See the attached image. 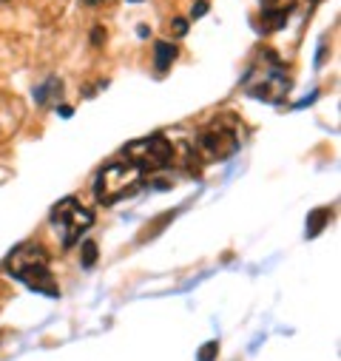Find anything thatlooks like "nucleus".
Returning <instances> with one entry per match:
<instances>
[{"instance_id": "f257e3e1", "label": "nucleus", "mask_w": 341, "mask_h": 361, "mask_svg": "<svg viewBox=\"0 0 341 361\" xmlns=\"http://www.w3.org/2000/svg\"><path fill=\"white\" fill-rule=\"evenodd\" d=\"M6 270L28 290L43 293L49 299L60 296V287L49 267V253L40 245H20L17 251H12V256L6 259Z\"/></svg>"}, {"instance_id": "f03ea898", "label": "nucleus", "mask_w": 341, "mask_h": 361, "mask_svg": "<svg viewBox=\"0 0 341 361\" xmlns=\"http://www.w3.org/2000/svg\"><path fill=\"white\" fill-rule=\"evenodd\" d=\"M142 185H145V174L134 162L119 160V162L106 165L97 174V179H94V196H97L100 205L111 208V205H117L122 199L134 196Z\"/></svg>"}, {"instance_id": "7ed1b4c3", "label": "nucleus", "mask_w": 341, "mask_h": 361, "mask_svg": "<svg viewBox=\"0 0 341 361\" xmlns=\"http://www.w3.org/2000/svg\"><path fill=\"white\" fill-rule=\"evenodd\" d=\"M94 225V210H88L77 196L60 199L51 210V228L60 236V245L66 251L80 242V236Z\"/></svg>"}, {"instance_id": "20e7f679", "label": "nucleus", "mask_w": 341, "mask_h": 361, "mask_svg": "<svg viewBox=\"0 0 341 361\" xmlns=\"http://www.w3.org/2000/svg\"><path fill=\"white\" fill-rule=\"evenodd\" d=\"M174 142L165 134H151L142 140H134L126 145V160L134 162L142 174H153V171H165L174 165Z\"/></svg>"}, {"instance_id": "39448f33", "label": "nucleus", "mask_w": 341, "mask_h": 361, "mask_svg": "<svg viewBox=\"0 0 341 361\" xmlns=\"http://www.w3.org/2000/svg\"><path fill=\"white\" fill-rule=\"evenodd\" d=\"M197 148L208 162H225L239 151V134H236V128L225 126L222 119H216V123H210L208 128L199 131Z\"/></svg>"}, {"instance_id": "423d86ee", "label": "nucleus", "mask_w": 341, "mask_h": 361, "mask_svg": "<svg viewBox=\"0 0 341 361\" xmlns=\"http://www.w3.org/2000/svg\"><path fill=\"white\" fill-rule=\"evenodd\" d=\"M251 74H259V83H247V92L253 97H259L265 103H278L288 94L290 77H285V66L278 63V60H273V66H267L265 72L251 69Z\"/></svg>"}, {"instance_id": "0eeeda50", "label": "nucleus", "mask_w": 341, "mask_h": 361, "mask_svg": "<svg viewBox=\"0 0 341 361\" xmlns=\"http://www.w3.org/2000/svg\"><path fill=\"white\" fill-rule=\"evenodd\" d=\"M176 54H179V46H174L168 40H157V46H153V66H157V72H168Z\"/></svg>"}, {"instance_id": "6e6552de", "label": "nucleus", "mask_w": 341, "mask_h": 361, "mask_svg": "<svg viewBox=\"0 0 341 361\" xmlns=\"http://www.w3.org/2000/svg\"><path fill=\"white\" fill-rule=\"evenodd\" d=\"M330 217H333V214H330V208H316L313 214L307 217V236H310V239H313V236H319V233L327 228Z\"/></svg>"}, {"instance_id": "1a4fd4ad", "label": "nucleus", "mask_w": 341, "mask_h": 361, "mask_svg": "<svg viewBox=\"0 0 341 361\" xmlns=\"http://www.w3.org/2000/svg\"><path fill=\"white\" fill-rule=\"evenodd\" d=\"M83 267H94V262H97V245L94 242H83Z\"/></svg>"}, {"instance_id": "9d476101", "label": "nucleus", "mask_w": 341, "mask_h": 361, "mask_svg": "<svg viewBox=\"0 0 341 361\" xmlns=\"http://www.w3.org/2000/svg\"><path fill=\"white\" fill-rule=\"evenodd\" d=\"M216 353H219V344H216V342H208V344L199 350L197 361H213V358H216Z\"/></svg>"}, {"instance_id": "9b49d317", "label": "nucleus", "mask_w": 341, "mask_h": 361, "mask_svg": "<svg viewBox=\"0 0 341 361\" xmlns=\"http://www.w3.org/2000/svg\"><path fill=\"white\" fill-rule=\"evenodd\" d=\"M174 32H176V37H185V35H188V20H185V17H174Z\"/></svg>"}, {"instance_id": "f8f14e48", "label": "nucleus", "mask_w": 341, "mask_h": 361, "mask_svg": "<svg viewBox=\"0 0 341 361\" xmlns=\"http://www.w3.org/2000/svg\"><path fill=\"white\" fill-rule=\"evenodd\" d=\"M202 15H208V0H197L191 9V17H202Z\"/></svg>"}, {"instance_id": "ddd939ff", "label": "nucleus", "mask_w": 341, "mask_h": 361, "mask_svg": "<svg viewBox=\"0 0 341 361\" xmlns=\"http://www.w3.org/2000/svg\"><path fill=\"white\" fill-rule=\"evenodd\" d=\"M60 117H72V108L69 106H60Z\"/></svg>"}, {"instance_id": "4468645a", "label": "nucleus", "mask_w": 341, "mask_h": 361, "mask_svg": "<svg viewBox=\"0 0 341 361\" xmlns=\"http://www.w3.org/2000/svg\"><path fill=\"white\" fill-rule=\"evenodd\" d=\"M97 3H103V0H85V6H97Z\"/></svg>"}, {"instance_id": "2eb2a0df", "label": "nucleus", "mask_w": 341, "mask_h": 361, "mask_svg": "<svg viewBox=\"0 0 341 361\" xmlns=\"http://www.w3.org/2000/svg\"><path fill=\"white\" fill-rule=\"evenodd\" d=\"M131 3H140V0H131Z\"/></svg>"}, {"instance_id": "dca6fc26", "label": "nucleus", "mask_w": 341, "mask_h": 361, "mask_svg": "<svg viewBox=\"0 0 341 361\" xmlns=\"http://www.w3.org/2000/svg\"><path fill=\"white\" fill-rule=\"evenodd\" d=\"M0 3H3V0H0Z\"/></svg>"}]
</instances>
